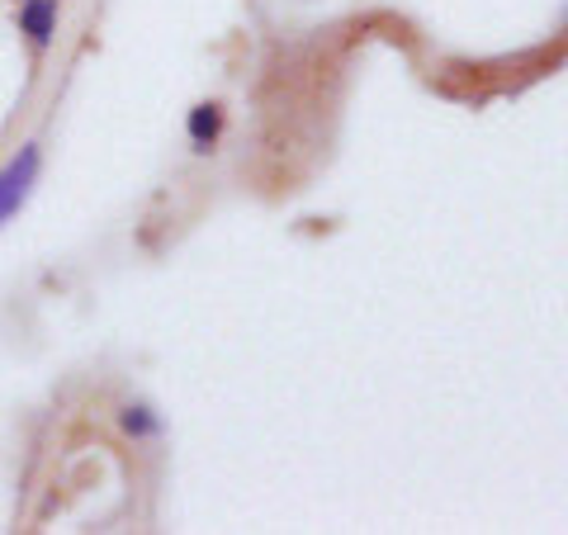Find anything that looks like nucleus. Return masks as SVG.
I'll list each match as a JSON object with an SVG mask.
<instances>
[{"instance_id": "obj_1", "label": "nucleus", "mask_w": 568, "mask_h": 535, "mask_svg": "<svg viewBox=\"0 0 568 535\" xmlns=\"http://www.w3.org/2000/svg\"><path fill=\"white\" fill-rule=\"evenodd\" d=\"M33 181H39V148L29 142V148H24L20 157H14V162H10L6 171H0V223H6L10 213L29 200Z\"/></svg>"}, {"instance_id": "obj_3", "label": "nucleus", "mask_w": 568, "mask_h": 535, "mask_svg": "<svg viewBox=\"0 0 568 535\" xmlns=\"http://www.w3.org/2000/svg\"><path fill=\"white\" fill-rule=\"evenodd\" d=\"M185 129H190L194 152H209L213 142H219V133H223V110H219V104H194L190 119H185Z\"/></svg>"}, {"instance_id": "obj_2", "label": "nucleus", "mask_w": 568, "mask_h": 535, "mask_svg": "<svg viewBox=\"0 0 568 535\" xmlns=\"http://www.w3.org/2000/svg\"><path fill=\"white\" fill-rule=\"evenodd\" d=\"M20 29L33 39V48H48L52 29H58V0H24L20 6Z\"/></svg>"}, {"instance_id": "obj_5", "label": "nucleus", "mask_w": 568, "mask_h": 535, "mask_svg": "<svg viewBox=\"0 0 568 535\" xmlns=\"http://www.w3.org/2000/svg\"><path fill=\"white\" fill-rule=\"evenodd\" d=\"M14 6H24V0H14Z\"/></svg>"}, {"instance_id": "obj_4", "label": "nucleus", "mask_w": 568, "mask_h": 535, "mask_svg": "<svg viewBox=\"0 0 568 535\" xmlns=\"http://www.w3.org/2000/svg\"><path fill=\"white\" fill-rule=\"evenodd\" d=\"M119 426H123V432H129L133 441H148V436L162 432V422H156V417H152V407H142V403H129V407H123V413H119Z\"/></svg>"}]
</instances>
